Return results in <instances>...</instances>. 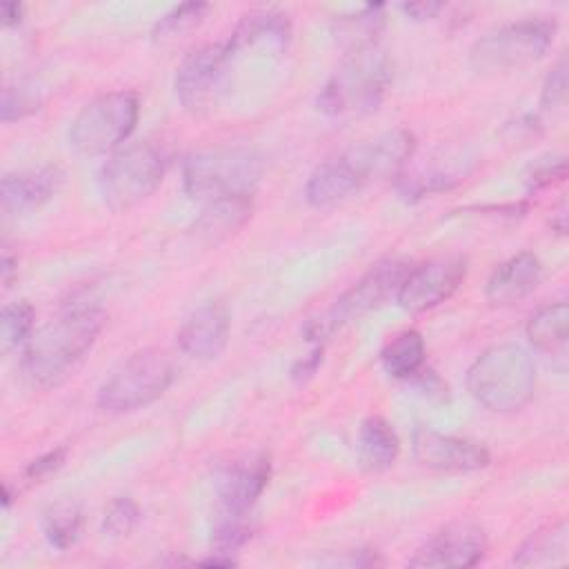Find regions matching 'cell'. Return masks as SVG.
Masks as SVG:
<instances>
[{"mask_svg": "<svg viewBox=\"0 0 569 569\" xmlns=\"http://www.w3.org/2000/svg\"><path fill=\"white\" fill-rule=\"evenodd\" d=\"M291 38V22L284 13L273 9H262L247 13L229 36L227 44L231 53H240L249 47H267L273 51H282Z\"/></svg>", "mask_w": 569, "mask_h": 569, "instance_id": "44dd1931", "label": "cell"}, {"mask_svg": "<svg viewBox=\"0 0 569 569\" xmlns=\"http://www.w3.org/2000/svg\"><path fill=\"white\" fill-rule=\"evenodd\" d=\"M253 216V196H222L204 202L191 224V233L202 244H218L236 236Z\"/></svg>", "mask_w": 569, "mask_h": 569, "instance_id": "ffe728a7", "label": "cell"}, {"mask_svg": "<svg viewBox=\"0 0 569 569\" xmlns=\"http://www.w3.org/2000/svg\"><path fill=\"white\" fill-rule=\"evenodd\" d=\"M22 16H24V7L18 4V2H2L0 4V20H2V27L9 29V27H18L22 22Z\"/></svg>", "mask_w": 569, "mask_h": 569, "instance_id": "ab89813d", "label": "cell"}, {"mask_svg": "<svg viewBox=\"0 0 569 569\" xmlns=\"http://www.w3.org/2000/svg\"><path fill=\"white\" fill-rule=\"evenodd\" d=\"M467 267V258L458 253L436 256L411 267L396 293V302L409 313H422L442 305L465 282Z\"/></svg>", "mask_w": 569, "mask_h": 569, "instance_id": "7c38bea8", "label": "cell"}, {"mask_svg": "<svg viewBox=\"0 0 569 569\" xmlns=\"http://www.w3.org/2000/svg\"><path fill=\"white\" fill-rule=\"evenodd\" d=\"M264 171L262 156L251 147H216L191 153L182 164V189L191 200L253 196Z\"/></svg>", "mask_w": 569, "mask_h": 569, "instance_id": "5b68a950", "label": "cell"}, {"mask_svg": "<svg viewBox=\"0 0 569 569\" xmlns=\"http://www.w3.org/2000/svg\"><path fill=\"white\" fill-rule=\"evenodd\" d=\"M40 529L44 540L60 551L71 549L73 545H78V540L82 538V529H84V518H82V509L76 500H56L49 507H44L42 516H40Z\"/></svg>", "mask_w": 569, "mask_h": 569, "instance_id": "4316f807", "label": "cell"}, {"mask_svg": "<svg viewBox=\"0 0 569 569\" xmlns=\"http://www.w3.org/2000/svg\"><path fill=\"white\" fill-rule=\"evenodd\" d=\"M473 158L467 151L433 153L418 164H409L396 176V189L407 202L442 193L467 180L473 171Z\"/></svg>", "mask_w": 569, "mask_h": 569, "instance_id": "5bb4252c", "label": "cell"}, {"mask_svg": "<svg viewBox=\"0 0 569 569\" xmlns=\"http://www.w3.org/2000/svg\"><path fill=\"white\" fill-rule=\"evenodd\" d=\"M209 9L211 7L207 2H182L173 7L153 24L151 40L158 44H169L184 38L187 33H191L196 27L204 22Z\"/></svg>", "mask_w": 569, "mask_h": 569, "instance_id": "f1b7e54d", "label": "cell"}, {"mask_svg": "<svg viewBox=\"0 0 569 569\" xmlns=\"http://www.w3.org/2000/svg\"><path fill=\"white\" fill-rule=\"evenodd\" d=\"M18 276V256H13L9 251V247L2 249V258H0V278L4 287H11L13 278Z\"/></svg>", "mask_w": 569, "mask_h": 569, "instance_id": "60d3db41", "label": "cell"}, {"mask_svg": "<svg viewBox=\"0 0 569 569\" xmlns=\"http://www.w3.org/2000/svg\"><path fill=\"white\" fill-rule=\"evenodd\" d=\"M318 565L325 567H349V569H369V567H380L385 560L376 549H349L338 556H327Z\"/></svg>", "mask_w": 569, "mask_h": 569, "instance_id": "e575fe53", "label": "cell"}, {"mask_svg": "<svg viewBox=\"0 0 569 569\" xmlns=\"http://www.w3.org/2000/svg\"><path fill=\"white\" fill-rule=\"evenodd\" d=\"M164 178V158L149 142L120 147L100 167L98 189L111 211H127L147 200Z\"/></svg>", "mask_w": 569, "mask_h": 569, "instance_id": "9c48e42d", "label": "cell"}, {"mask_svg": "<svg viewBox=\"0 0 569 569\" xmlns=\"http://www.w3.org/2000/svg\"><path fill=\"white\" fill-rule=\"evenodd\" d=\"M385 29V4H365L356 11L340 13L331 20V33L336 42L349 51L378 44V36Z\"/></svg>", "mask_w": 569, "mask_h": 569, "instance_id": "cb8c5ba5", "label": "cell"}, {"mask_svg": "<svg viewBox=\"0 0 569 569\" xmlns=\"http://www.w3.org/2000/svg\"><path fill=\"white\" fill-rule=\"evenodd\" d=\"M551 229L558 233V236H565L567 233V204L562 202L560 209L551 216Z\"/></svg>", "mask_w": 569, "mask_h": 569, "instance_id": "b9f144b4", "label": "cell"}, {"mask_svg": "<svg viewBox=\"0 0 569 569\" xmlns=\"http://www.w3.org/2000/svg\"><path fill=\"white\" fill-rule=\"evenodd\" d=\"M407 382H411L422 396H427L431 400H445L449 393L447 382L429 367H422L420 371H416Z\"/></svg>", "mask_w": 569, "mask_h": 569, "instance_id": "8d00e7d4", "label": "cell"}, {"mask_svg": "<svg viewBox=\"0 0 569 569\" xmlns=\"http://www.w3.org/2000/svg\"><path fill=\"white\" fill-rule=\"evenodd\" d=\"M425 338L418 329H405L387 340L380 351V367L393 380H409L425 367Z\"/></svg>", "mask_w": 569, "mask_h": 569, "instance_id": "484cf974", "label": "cell"}, {"mask_svg": "<svg viewBox=\"0 0 569 569\" xmlns=\"http://www.w3.org/2000/svg\"><path fill=\"white\" fill-rule=\"evenodd\" d=\"M558 24L549 18H522L480 36L469 49L478 76H500L538 62L551 47Z\"/></svg>", "mask_w": 569, "mask_h": 569, "instance_id": "8992f818", "label": "cell"}, {"mask_svg": "<svg viewBox=\"0 0 569 569\" xmlns=\"http://www.w3.org/2000/svg\"><path fill=\"white\" fill-rule=\"evenodd\" d=\"M469 396L491 413L520 411L536 391V362L518 342L487 347L467 369Z\"/></svg>", "mask_w": 569, "mask_h": 569, "instance_id": "3957f363", "label": "cell"}, {"mask_svg": "<svg viewBox=\"0 0 569 569\" xmlns=\"http://www.w3.org/2000/svg\"><path fill=\"white\" fill-rule=\"evenodd\" d=\"M176 365L162 349H140L98 387L96 402L109 413H131L156 402L173 382Z\"/></svg>", "mask_w": 569, "mask_h": 569, "instance_id": "52a82bcc", "label": "cell"}, {"mask_svg": "<svg viewBox=\"0 0 569 569\" xmlns=\"http://www.w3.org/2000/svg\"><path fill=\"white\" fill-rule=\"evenodd\" d=\"M391 84V60L380 44L349 51L316 96L327 118L365 116L380 107Z\"/></svg>", "mask_w": 569, "mask_h": 569, "instance_id": "277c9868", "label": "cell"}, {"mask_svg": "<svg viewBox=\"0 0 569 569\" xmlns=\"http://www.w3.org/2000/svg\"><path fill=\"white\" fill-rule=\"evenodd\" d=\"M569 562V525L558 520L533 531L513 553L516 567H560Z\"/></svg>", "mask_w": 569, "mask_h": 569, "instance_id": "603a6c76", "label": "cell"}, {"mask_svg": "<svg viewBox=\"0 0 569 569\" xmlns=\"http://www.w3.org/2000/svg\"><path fill=\"white\" fill-rule=\"evenodd\" d=\"M40 107H42V89L36 82L20 80L2 89V100H0L2 122L22 120L36 113Z\"/></svg>", "mask_w": 569, "mask_h": 569, "instance_id": "4dcf8cb0", "label": "cell"}, {"mask_svg": "<svg viewBox=\"0 0 569 569\" xmlns=\"http://www.w3.org/2000/svg\"><path fill=\"white\" fill-rule=\"evenodd\" d=\"M107 313L91 300H73L56 318L38 327L20 356V371L36 389L62 385L96 345Z\"/></svg>", "mask_w": 569, "mask_h": 569, "instance_id": "7a4b0ae2", "label": "cell"}, {"mask_svg": "<svg viewBox=\"0 0 569 569\" xmlns=\"http://www.w3.org/2000/svg\"><path fill=\"white\" fill-rule=\"evenodd\" d=\"M356 453L365 471H387L398 460L400 438L382 416H369L362 420L358 429Z\"/></svg>", "mask_w": 569, "mask_h": 569, "instance_id": "7402d4cb", "label": "cell"}, {"mask_svg": "<svg viewBox=\"0 0 569 569\" xmlns=\"http://www.w3.org/2000/svg\"><path fill=\"white\" fill-rule=\"evenodd\" d=\"M233 53L227 42H209L182 58L173 76V91L189 113H204L218 104L227 89Z\"/></svg>", "mask_w": 569, "mask_h": 569, "instance_id": "30bf717a", "label": "cell"}, {"mask_svg": "<svg viewBox=\"0 0 569 569\" xmlns=\"http://www.w3.org/2000/svg\"><path fill=\"white\" fill-rule=\"evenodd\" d=\"M413 153L416 138L402 127L351 144L311 171L305 184V200L313 209L338 207L367 184L382 178H396L409 164Z\"/></svg>", "mask_w": 569, "mask_h": 569, "instance_id": "6da1fadb", "label": "cell"}, {"mask_svg": "<svg viewBox=\"0 0 569 569\" xmlns=\"http://www.w3.org/2000/svg\"><path fill=\"white\" fill-rule=\"evenodd\" d=\"M540 280V258L533 251H520L491 271L485 284V298L493 307H509L533 293Z\"/></svg>", "mask_w": 569, "mask_h": 569, "instance_id": "d6986e66", "label": "cell"}, {"mask_svg": "<svg viewBox=\"0 0 569 569\" xmlns=\"http://www.w3.org/2000/svg\"><path fill=\"white\" fill-rule=\"evenodd\" d=\"M322 353H325V342H313V347L309 349V353L302 356L300 360H296V365L291 367V378H293L296 382L309 380V378L318 371V367H320V362H322Z\"/></svg>", "mask_w": 569, "mask_h": 569, "instance_id": "74e56055", "label": "cell"}, {"mask_svg": "<svg viewBox=\"0 0 569 569\" xmlns=\"http://www.w3.org/2000/svg\"><path fill=\"white\" fill-rule=\"evenodd\" d=\"M271 462L269 456L256 453L231 465L218 485V509L251 513L253 505L269 485Z\"/></svg>", "mask_w": 569, "mask_h": 569, "instance_id": "ac0fdd59", "label": "cell"}, {"mask_svg": "<svg viewBox=\"0 0 569 569\" xmlns=\"http://www.w3.org/2000/svg\"><path fill=\"white\" fill-rule=\"evenodd\" d=\"M411 451L418 465L447 473L478 471L491 462L487 447H482L480 442L442 433L429 427H420L413 431Z\"/></svg>", "mask_w": 569, "mask_h": 569, "instance_id": "9a60e30c", "label": "cell"}, {"mask_svg": "<svg viewBox=\"0 0 569 569\" xmlns=\"http://www.w3.org/2000/svg\"><path fill=\"white\" fill-rule=\"evenodd\" d=\"M565 178H567L565 156H542L527 167L525 187L529 193H536L562 182Z\"/></svg>", "mask_w": 569, "mask_h": 569, "instance_id": "d6a6232c", "label": "cell"}, {"mask_svg": "<svg viewBox=\"0 0 569 569\" xmlns=\"http://www.w3.org/2000/svg\"><path fill=\"white\" fill-rule=\"evenodd\" d=\"M231 316L224 302H207L198 307L178 329V347L184 356L207 362L216 360L229 342Z\"/></svg>", "mask_w": 569, "mask_h": 569, "instance_id": "2e32d148", "label": "cell"}, {"mask_svg": "<svg viewBox=\"0 0 569 569\" xmlns=\"http://www.w3.org/2000/svg\"><path fill=\"white\" fill-rule=\"evenodd\" d=\"M140 522V507L129 496L113 498L102 513V533L109 538H127Z\"/></svg>", "mask_w": 569, "mask_h": 569, "instance_id": "1f68e13d", "label": "cell"}, {"mask_svg": "<svg viewBox=\"0 0 569 569\" xmlns=\"http://www.w3.org/2000/svg\"><path fill=\"white\" fill-rule=\"evenodd\" d=\"M64 458H67V447H56V449H51V451H47V453L33 458V460L27 465V469H24V478H27L29 482L42 480V478H47L49 473H53L56 469H60L62 462H64Z\"/></svg>", "mask_w": 569, "mask_h": 569, "instance_id": "d590c367", "label": "cell"}, {"mask_svg": "<svg viewBox=\"0 0 569 569\" xmlns=\"http://www.w3.org/2000/svg\"><path fill=\"white\" fill-rule=\"evenodd\" d=\"M411 264L402 258H387L376 262L362 278H358L329 309L322 320H313L318 329L329 336L347 322H353L369 311L385 305L389 298H396L407 271Z\"/></svg>", "mask_w": 569, "mask_h": 569, "instance_id": "8fae6325", "label": "cell"}, {"mask_svg": "<svg viewBox=\"0 0 569 569\" xmlns=\"http://www.w3.org/2000/svg\"><path fill=\"white\" fill-rule=\"evenodd\" d=\"M567 100V60H558V64L547 73L540 91L542 109H558Z\"/></svg>", "mask_w": 569, "mask_h": 569, "instance_id": "836d02e7", "label": "cell"}, {"mask_svg": "<svg viewBox=\"0 0 569 569\" xmlns=\"http://www.w3.org/2000/svg\"><path fill=\"white\" fill-rule=\"evenodd\" d=\"M64 171L56 164L11 171L2 176L0 202L4 213H27L49 202L62 187Z\"/></svg>", "mask_w": 569, "mask_h": 569, "instance_id": "e0dca14e", "label": "cell"}, {"mask_svg": "<svg viewBox=\"0 0 569 569\" xmlns=\"http://www.w3.org/2000/svg\"><path fill=\"white\" fill-rule=\"evenodd\" d=\"M487 547L489 540L480 525L471 520H456L427 538L407 565L418 569H465L478 565L485 558Z\"/></svg>", "mask_w": 569, "mask_h": 569, "instance_id": "4fadbf2b", "label": "cell"}, {"mask_svg": "<svg viewBox=\"0 0 569 569\" xmlns=\"http://www.w3.org/2000/svg\"><path fill=\"white\" fill-rule=\"evenodd\" d=\"M256 531L251 513H236V511H224L216 509L213 522H211V551L218 553H233L242 545L251 540Z\"/></svg>", "mask_w": 569, "mask_h": 569, "instance_id": "83f0119b", "label": "cell"}, {"mask_svg": "<svg viewBox=\"0 0 569 569\" xmlns=\"http://www.w3.org/2000/svg\"><path fill=\"white\" fill-rule=\"evenodd\" d=\"M36 322V311L31 302L16 300L2 307L0 311V351L7 356L16 349H22L31 333Z\"/></svg>", "mask_w": 569, "mask_h": 569, "instance_id": "f546056e", "label": "cell"}, {"mask_svg": "<svg viewBox=\"0 0 569 569\" xmlns=\"http://www.w3.org/2000/svg\"><path fill=\"white\" fill-rule=\"evenodd\" d=\"M402 13L407 18H411L413 22H425V20H433L442 9L445 2H433V0H422V2H405L400 4Z\"/></svg>", "mask_w": 569, "mask_h": 569, "instance_id": "f35d334b", "label": "cell"}, {"mask_svg": "<svg viewBox=\"0 0 569 569\" xmlns=\"http://www.w3.org/2000/svg\"><path fill=\"white\" fill-rule=\"evenodd\" d=\"M140 100L133 91H109L89 100L71 120L67 140L78 156H104L120 149L138 124Z\"/></svg>", "mask_w": 569, "mask_h": 569, "instance_id": "ba28073f", "label": "cell"}, {"mask_svg": "<svg viewBox=\"0 0 569 569\" xmlns=\"http://www.w3.org/2000/svg\"><path fill=\"white\" fill-rule=\"evenodd\" d=\"M527 338L533 349L549 356H565L569 342V307L567 302H551L540 307L527 320Z\"/></svg>", "mask_w": 569, "mask_h": 569, "instance_id": "d4e9b609", "label": "cell"}]
</instances>
